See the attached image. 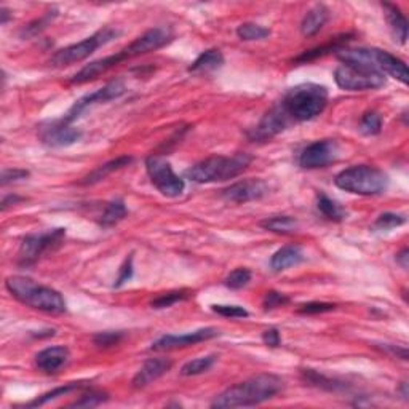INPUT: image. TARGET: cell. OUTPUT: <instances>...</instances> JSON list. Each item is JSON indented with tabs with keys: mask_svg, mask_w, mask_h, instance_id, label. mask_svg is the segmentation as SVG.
I'll list each match as a JSON object with an SVG mask.
<instances>
[{
	"mask_svg": "<svg viewBox=\"0 0 409 409\" xmlns=\"http://www.w3.org/2000/svg\"><path fill=\"white\" fill-rule=\"evenodd\" d=\"M282 377L274 374H259L248 381L236 384L221 393L211 403V408H246L258 406L261 403L272 400L283 390Z\"/></svg>",
	"mask_w": 409,
	"mask_h": 409,
	"instance_id": "6da1fadb",
	"label": "cell"
},
{
	"mask_svg": "<svg viewBox=\"0 0 409 409\" xmlns=\"http://www.w3.org/2000/svg\"><path fill=\"white\" fill-rule=\"evenodd\" d=\"M5 287L14 299H18L19 302L27 305V307L53 315L66 312V300H64L61 293L50 287L38 285L31 278L14 275V277L7 278Z\"/></svg>",
	"mask_w": 409,
	"mask_h": 409,
	"instance_id": "7a4b0ae2",
	"label": "cell"
},
{
	"mask_svg": "<svg viewBox=\"0 0 409 409\" xmlns=\"http://www.w3.org/2000/svg\"><path fill=\"white\" fill-rule=\"evenodd\" d=\"M280 104L293 122L312 120L327 107L328 90L317 83H302L291 88Z\"/></svg>",
	"mask_w": 409,
	"mask_h": 409,
	"instance_id": "3957f363",
	"label": "cell"
},
{
	"mask_svg": "<svg viewBox=\"0 0 409 409\" xmlns=\"http://www.w3.org/2000/svg\"><path fill=\"white\" fill-rule=\"evenodd\" d=\"M251 162V155L235 154L232 157H210V159L201 160L199 164L187 170V177L197 184H208V182H218V181H229L234 177L240 176L243 171L248 168Z\"/></svg>",
	"mask_w": 409,
	"mask_h": 409,
	"instance_id": "277c9868",
	"label": "cell"
},
{
	"mask_svg": "<svg viewBox=\"0 0 409 409\" xmlns=\"http://www.w3.org/2000/svg\"><path fill=\"white\" fill-rule=\"evenodd\" d=\"M338 56L342 63L373 67L379 72L388 74L390 77L397 78L403 85H408L406 63L390 55L388 52L377 50V48H342L341 52H338Z\"/></svg>",
	"mask_w": 409,
	"mask_h": 409,
	"instance_id": "5b68a950",
	"label": "cell"
},
{
	"mask_svg": "<svg viewBox=\"0 0 409 409\" xmlns=\"http://www.w3.org/2000/svg\"><path fill=\"white\" fill-rule=\"evenodd\" d=\"M339 189L355 195H379L387 189L388 177L382 170L369 165H355L334 177Z\"/></svg>",
	"mask_w": 409,
	"mask_h": 409,
	"instance_id": "8992f818",
	"label": "cell"
},
{
	"mask_svg": "<svg viewBox=\"0 0 409 409\" xmlns=\"http://www.w3.org/2000/svg\"><path fill=\"white\" fill-rule=\"evenodd\" d=\"M336 85L347 91H366L377 90L386 85V76L376 69L362 66V64L342 63L334 71Z\"/></svg>",
	"mask_w": 409,
	"mask_h": 409,
	"instance_id": "52a82bcc",
	"label": "cell"
},
{
	"mask_svg": "<svg viewBox=\"0 0 409 409\" xmlns=\"http://www.w3.org/2000/svg\"><path fill=\"white\" fill-rule=\"evenodd\" d=\"M117 36V31L111 27L102 29V31L93 34L91 37L85 38V41L74 43V45H69L63 50L56 52L55 55L52 56V64L56 67H64V66H71V64L80 63L83 59L90 58L93 53H95L98 48L109 43L112 38Z\"/></svg>",
	"mask_w": 409,
	"mask_h": 409,
	"instance_id": "ba28073f",
	"label": "cell"
},
{
	"mask_svg": "<svg viewBox=\"0 0 409 409\" xmlns=\"http://www.w3.org/2000/svg\"><path fill=\"white\" fill-rule=\"evenodd\" d=\"M146 170L151 177V182L157 187V190L162 195L170 197H179L186 189L184 181L177 176L173 168H171L170 162L162 155H151L146 159Z\"/></svg>",
	"mask_w": 409,
	"mask_h": 409,
	"instance_id": "9c48e42d",
	"label": "cell"
},
{
	"mask_svg": "<svg viewBox=\"0 0 409 409\" xmlns=\"http://www.w3.org/2000/svg\"><path fill=\"white\" fill-rule=\"evenodd\" d=\"M64 236H66V229H53L43 234L27 235L18 251L19 265L27 267V265L36 264L43 254L58 248L63 243Z\"/></svg>",
	"mask_w": 409,
	"mask_h": 409,
	"instance_id": "30bf717a",
	"label": "cell"
},
{
	"mask_svg": "<svg viewBox=\"0 0 409 409\" xmlns=\"http://www.w3.org/2000/svg\"><path fill=\"white\" fill-rule=\"evenodd\" d=\"M339 155V144L334 140L315 141L309 144L299 155V165L305 170L324 168L331 165Z\"/></svg>",
	"mask_w": 409,
	"mask_h": 409,
	"instance_id": "8fae6325",
	"label": "cell"
},
{
	"mask_svg": "<svg viewBox=\"0 0 409 409\" xmlns=\"http://www.w3.org/2000/svg\"><path fill=\"white\" fill-rule=\"evenodd\" d=\"M123 93H125V85H123L120 80L107 83L106 87H102V88H100V90L93 91V93H90V95H85L78 101H76V104H74L71 107V111L64 115L63 120L66 123H72L74 120H77V118L80 117L83 112L88 109V107L100 104V102L117 100V98H120L123 95Z\"/></svg>",
	"mask_w": 409,
	"mask_h": 409,
	"instance_id": "7c38bea8",
	"label": "cell"
},
{
	"mask_svg": "<svg viewBox=\"0 0 409 409\" xmlns=\"http://www.w3.org/2000/svg\"><path fill=\"white\" fill-rule=\"evenodd\" d=\"M171 38H173V34H171L170 29L166 27L149 29V31H146L142 36L135 38L130 45L123 48L122 55L125 56V59L146 55V53L164 48L166 43L171 42Z\"/></svg>",
	"mask_w": 409,
	"mask_h": 409,
	"instance_id": "4fadbf2b",
	"label": "cell"
},
{
	"mask_svg": "<svg viewBox=\"0 0 409 409\" xmlns=\"http://www.w3.org/2000/svg\"><path fill=\"white\" fill-rule=\"evenodd\" d=\"M216 336H219V331L216 328H201L197 331L181 334V336H175V334H166V336L160 338L159 341L152 344L151 351L164 352V351H175V349H182L195 346V344L210 341Z\"/></svg>",
	"mask_w": 409,
	"mask_h": 409,
	"instance_id": "5bb4252c",
	"label": "cell"
},
{
	"mask_svg": "<svg viewBox=\"0 0 409 409\" xmlns=\"http://www.w3.org/2000/svg\"><path fill=\"white\" fill-rule=\"evenodd\" d=\"M291 123L293 120L289 118L287 112H285L282 104H277L274 109H270L267 114L261 118L258 126H256L253 133H251V140L253 141L272 140L274 136L278 135V133L287 130Z\"/></svg>",
	"mask_w": 409,
	"mask_h": 409,
	"instance_id": "9a60e30c",
	"label": "cell"
},
{
	"mask_svg": "<svg viewBox=\"0 0 409 409\" xmlns=\"http://www.w3.org/2000/svg\"><path fill=\"white\" fill-rule=\"evenodd\" d=\"M269 194L267 182L263 179H245L229 186L223 190V197L232 203H248L263 199Z\"/></svg>",
	"mask_w": 409,
	"mask_h": 409,
	"instance_id": "2e32d148",
	"label": "cell"
},
{
	"mask_svg": "<svg viewBox=\"0 0 409 409\" xmlns=\"http://www.w3.org/2000/svg\"><path fill=\"white\" fill-rule=\"evenodd\" d=\"M82 137V131L63 120L50 122L41 128V140L50 147L72 146Z\"/></svg>",
	"mask_w": 409,
	"mask_h": 409,
	"instance_id": "e0dca14e",
	"label": "cell"
},
{
	"mask_svg": "<svg viewBox=\"0 0 409 409\" xmlns=\"http://www.w3.org/2000/svg\"><path fill=\"white\" fill-rule=\"evenodd\" d=\"M122 61H125V56L122 55V52H118L117 55L96 59V61H93L90 64H87L85 67H82L80 71H78L76 76L71 78V83L80 85V83L95 80V78L102 76V74H106L107 71H109V69L117 66V64H120Z\"/></svg>",
	"mask_w": 409,
	"mask_h": 409,
	"instance_id": "ac0fdd59",
	"label": "cell"
},
{
	"mask_svg": "<svg viewBox=\"0 0 409 409\" xmlns=\"http://www.w3.org/2000/svg\"><path fill=\"white\" fill-rule=\"evenodd\" d=\"M171 366H173L171 360H166V358L147 360L144 366L136 373L135 379H133V387L144 388L147 386H151V384L157 381V379L165 376V374L171 369Z\"/></svg>",
	"mask_w": 409,
	"mask_h": 409,
	"instance_id": "d6986e66",
	"label": "cell"
},
{
	"mask_svg": "<svg viewBox=\"0 0 409 409\" xmlns=\"http://www.w3.org/2000/svg\"><path fill=\"white\" fill-rule=\"evenodd\" d=\"M69 358H71V352H69L67 347H48L45 351L37 353L36 364L42 373L56 374L63 366H66Z\"/></svg>",
	"mask_w": 409,
	"mask_h": 409,
	"instance_id": "ffe728a7",
	"label": "cell"
},
{
	"mask_svg": "<svg viewBox=\"0 0 409 409\" xmlns=\"http://www.w3.org/2000/svg\"><path fill=\"white\" fill-rule=\"evenodd\" d=\"M329 18V10L324 5H315L313 8H310L307 14H305L302 23H300V32L304 37H313L315 34L322 31L324 24H327Z\"/></svg>",
	"mask_w": 409,
	"mask_h": 409,
	"instance_id": "44dd1931",
	"label": "cell"
},
{
	"mask_svg": "<svg viewBox=\"0 0 409 409\" xmlns=\"http://www.w3.org/2000/svg\"><path fill=\"white\" fill-rule=\"evenodd\" d=\"M304 261V253L299 246L296 245H288L275 251L272 259H270V265L275 272H282V270H287L289 267H294V265L300 264Z\"/></svg>",
	"mask_w": 409,
	"mask_h": 409,
	"instance_id": "7402d4cb",
	"label": "cell"
},
{
	"mask_svg": "<svg viewBox=\"0 0 409 409\" xmlns=\"http://www.w3.org/2000/svg\"><path fill=\"white\" fill-rule=\"evenodd\" d=\"M382 7L386 8V16L388 26H390L393 38H395V42L400 43V45H405L408 41V21L405 14H403L400 8L395 7V5L384 3Z\"/></svg>",
	"mask_w": 409,
	"mask_h": 409,
	"instance_id": "603a6c76",
	"label": "cell"
},
{
	"mask_svg": "<svg viewBox=\"0 0 409 409\" xmlns=\"http://www.w3.org/2000/svg\"><path fill=\"white\" fill-rule=\"evenodd\" d=\"M133 162V157H128V155H122V157H117V159L107 162L104 165H100L96 170H93L90 175L83 177L82 184L85 186H91V184H96V182H101L102 179H106L107 176L114 173V171H118L122 168H125Z\"/></svg>",
	"mask_w": 409,
	"mask_h": 409,
	"instance_id": "cb8c5ba5",
	"label": "cell"
},
{
	"mask_svg": "<svg viewBox=\"0 0 409 409\" xmlns=\"http://www.w3.org/2000/svg\"><path fill=\"white\" fill-rule=\"evenodd\" d=\"M224 64V56L221 50H216V48H211V50H206L201 53V55L192 63L189 67L190 72L194 74H203V72H211L219 69Z\"/></svg>",
	"mask_w": 409,
	"mask_h": 409,
	"instance_id": "d4e9b609",
	"label": "cell"
},
{
	"mask_svg": "<svg viewBox=\"0 0 409 409\" xmlns=\"http://www.w3.org/2000/svg\"><path fill=\"white\" fill-rule=\"evenodd\" d=\"M261 228L275 234H294L299 229V223L291 216H274V218H267L261 223Z\"/></svg>",
	"mask_w": 409,
	"mask_h": 409,
	"instance_id": "484cf974",
	"label": "cell"
},
{
	"mask_svg": "<svg viewBox=\"0 0 409 409\" xmlns=\"http://www.w3.org/2000/svg\"><path fill=\"white\" fill-rule=\"evenodd\" d=\"M126 206L123 203V200H114L111 201L109 205L106 206L104 213L101 214V219H100V224L102 228H112V225H115L120 223V221L126 216Z\"/></svg>",
	"mask_w": 409,
	"mask_h": 409,
	"instance_id": "4316f807",
	"label": "cell"
},
{
	"mask_svg": "<svg viewBox=\"0 0 409 409\" xmlns=\"http://www.w3.org/2000/svg\"><path fill=\"white\" fill-rule=\"evenodd\" d=\"M317 208L320 213H322L324 218L329 219V221H342L344 218L347 216V211L342 208V206H339L336 201L329 199L327 195H318V200H317Z\"/></svg>",
	"mask_w": 409,
	"mask_h": 409,
	"instance_id": "83f0119b",
	"label": "cell"
},
{
	"mask_svg": "<svg viewBox=\"0 0 409 409\" xmlns=\"http://www.w3.org/2000/svg\"><path fill=\"white\" fill-rule=\"evenodd\" d=\"M347 38H349V36H342V37L336 38V41H333L331 43H328V45L318 47V48H313V50L305 52L299 58H296V63L313 61V59L322 58V56L328 55V53H331V52H341L342 50V45L347 42Z\"/></svg>",
	"mask_w": 409,
	"mask_h": 409,
	"instance_id": "f1b7e54d",
	"label": "cell"
},
{
	"mask_svg": "<svg viewBox=\"0 0 409 409\" xmlns=\"http://www.w3.org/2000/svg\"><path fill=\"white\" fill-rule=\"evenodd\" d=\"M216 363V357L214 355H208V357H201V358H195L192 362L186 363L181 369L182 376L189 377V376H199V374H203L206 371H210L213 368V364Z\"/></svg>",
	"mask_w": 409,
	"mask_h": 409,
	"instance_id": "f546056e",
	"label": "cell"
},
{
	"mask_svg": "<svg viewBox=\"0 0 409 409\" xmlns=\"http://www.w3.org/2000/svg\"><path fill=\"white\" fill-rule=\"evenodd\" d=\"M236 36H239L241 41L246 42L263 41V38H267L270 36V29L259 26V24L254 23H245L236 29Z\"/></svg>",
	"mask_w": 409,
	"mask_h": 409,
	"instance_id": "4dcf8cb0",
	"label": "cell"
},
{
	"mask_svg": "<svg viewBox=\"0 0 409 409\" xmlns=\"http://www.w3.org/2000/svg\"><path fill=\"white\" fill-rule=\"evenodd\" d=\"M107 401V393L98 392V390H90L87 393L80 395L78 400L69 405V408H96L102 405V403Z\"/></svg>",
	"mask_w": 409,
	"mask_h": 409,
	"instance_id": "1f68e13d",
	"label": "cell"
},
{
	"mask_svg": "<svg viewBox=\"0 0 409 409\" xmlns=\"http://www.w3.org/2000/svg\"><path fill=\"white\" fill-rule=\"evenodd\" d=\"M382 130V117L377 112H368L360 122V131L366 136L379 135Z\"/></svg>",
	"mask_w": 409,
	"mask_h": 409,
	"instance_id": "d6a6232c",
	"label": "cell"
},
{
	"mask_svg": "<svg viewBox=\"0 0 409 409\" xmlns=\"http://www.w3.org/2000/svg\"><path fill=\"white\" fill-rule=\"evenodd\" d=\"M77 388H80V384H77V382H71V384H67V386L59 387V388H55V390H52V392L45 393V395H42L41 398H37L36 401L29 403L27 408H36V406L47 405L48 401L56 400V398H59V397L67 395V393H71V392H74V390H77Z\"/></svg>",
	"mask_w": 409,
	"mask_h": 409,
	"instance_id": "836d02e7",
	"label": "cell"
},
{
	"mask_svg": "<svg viewBox=\"0 0 409 409\" xmlns=\"http://www.w3.org/2000/svg\"><path fill=\"white\" fill-rule=\"evenodd\" d=\"M251 282V272L245 267H239L230 272L224 280V285L230 289H241Z\"/></svg>",
	"mask_w": 409,
	"mask_h": 409,
	"instance_id": "e575fe53",
	"label": "cell"
},
{
	"mask_svg": "<svg viewBox=\"0 0 409 409\" xmlns=\"http://www.w3.org/2000/svg\"><path fill=\"white\" fill-rule=\"evenodd\" d=\"M189 291H171V293H165L159 296V298H155L152 300L151 305L152 309H166V307H171V305L179 302V300H184L189 298Z\"/></svg>",
	"mask_w": 409,
	"mask_h": 409,
	"instance_id": "d590c367",
	"label": "cell"
},
{
	"mask_svg": "<svg viewBox=\"0 0 409 409\" xmlns=\"http://www.w3.org/2000/svg\"><path fill=\"white\" fill-rule=\"evenodd\" d=\"M405 223H406L405 216H400L395 213H384L376 219L374 228L379 230H392L395 228H400V225H403Z\"/></svg>",
	"mask_w": 409,
	"mask_h": 409,
	"instance_id": "8d00e7d4",
	"label": "cell"
},
{
	"mask_svg": "<svg viewBox=\"0 0 409 409\" xmlns=\"http://www.w3.org/2000/svg\"><path fill=\"white\" fill-rule=\"evenodd\" d=\"M56 14H58L56 10H53V12H47L45 16H42L41 19H37V21H34V23L29 24V26H26V29H24L23 34H24V36H37L38 32L43 31V29H45L48 24H50L53 19L56 18Z\"/></svg>",
	"mask_w": 409,
	"mask_h": 409,
	"instance_id": "74e56055",
	"label": "cell"
},
{
	"mask_svg": "<svg viewBox=\"0 0 409 409\" xmlns=\"http://www.w3.org/2000/svg\"><path fill=\"white\" fill-rule=\"evenodd\" d=\"M122 339H123V333L122 331H106V333L96 334L93 341H95V344L98 347L107 349V347L117 346V344L120 342Z\"/></svg>",
	"mask_w": 409,
	"mask_h": 409,
	"instance_id": "f35d334b",
	"label": "cell"
},
{
	"mask_svg": "<svg viewBox=\"0 0 409 409\" xmlns=\"http://www.w3.org/2000/svg\"><path fill=\"white\" fill-rule=\"evenodd\" d=\"M211 309H213V312L228 318H246L250 315L240 305H211Z\"/></svg>",
	"mask_w": 409,
	"mask_h": 409,
	"instance_id": "ab89813d",
	"label": "cell"
},
{
	"mask_svg": "<svg viewBox=\"0 0 409 409\" xmlns=\"http://www.w3.org/2000/svg\"><path fill=\"white\" fill-rule=\"evenodd\" d=\"M287 304H289V298L287 294L278 293V291H270L265 294L264 302H263L265 310H274V309L283 307V305H287Z\"/></svg>",
	"mask_w": 409,
	"mask_h": 409,
	"instance_id": "60d3db41",
	"label": "cell"
},
{
	"mask_svg": "<svg viewBox=\"0 0 409 409\" xmlns=\"http://www.w3.org/2000/svg\"><path fill=\"white\" fill-rule=\"evenodd\" d=\"M336 309L334 304H328V302H309L304 304L299 307V313H305V315H317V313H324V312H331V310Z\"/></svg>",
	"mask_w": 409,
	"mask_h": 409,
	"instance_id": "b9f144b4",
	"label": "cell"
},
{
	"mask_svg": "<svg viewBox=\"0 0 409 409\" xmlns=\"http://www.w3.org/2000/svg\"><path fill=\"white\" fill-rule=\"evenodd\" d=\"M27 176H29V171H26V170H8V168H5L2 171V177H0V184L8 186V184H12V182L26 179Z\"/></svg>",
	"mask_w": 409,
	"mask_h": 409,
	"instance_id": "7bdbcfd3",
	"label": "cell"
},
{
	"mask_svg": "<svg viewBox=\"0 0 409 409\" xmlns=\"http://www.w3.org/2000/svg\"><path fill=\"white\" fill-rule=\"evenodd\" d=\"M263 341L265 346L277 349L282 346V336H280V331L277 328H269L263 333Z\"/></svg>",
	"mask_w": 409,
	"mask_h": 409,
	"instance_id": "ee69618b",
	"label": "cell"
},
{
	"mask_svg": "<svg viewBox=\"0 0 409 409\" xmlns=\"http://www.w3.org/2000/svg\"><path fill=\"white\" fill-rule=\"evenodd\" d=\"M131 277H133V258L130 256V258H128L125 261V264L122 265L120 274H118V278H117V282H115L114 287L115 288H120L122 285H125Z\"/></svg>",
	"mask_w": 409,
	"mask_h": 409,
	"instance_id": "f6af8a7d",
	"label": "cell"
},
{
	"mask_svg": "<svg viewBox=\"0 0 409 409\" xmlns=\"http://www.w3.org/2000/svg\"><path fill=\"white\" fill-rule=\"evenodd\" d=\"M408 254H409V251H408L406 248L403 250L401 253H398V254H397V263L400 264L401 267L405 269V270L408 269V259H409V256H408Z\"/></svg>",
	"mask_w": 409,
	"mask_h": 409,
	"instance_id": "bcb514c9",
	"label": "cell"
},
{
	"mask_svg": "<svg viewBox=\"0 0 409 409\" xmlns=\"http://www.w3.org/2000/svg\"><path fill=\"white\" fill-rule=\"evenodd\" d=\"M21 200H23L21 197H18V195H10V197H5L3 201H2V210L5 211V210H7L8 206H10V203L16 205L18 201H21Z\"/></svg>",
	"mask_w": 409,
	"mask_h": 409,
	"instance_id": "7dc6e473",
	"label": "cell"
},
{
	"mask_svg": "<svg viewBox=\"0 0 409 409\" xmlns=\"http://www.w3.org/2000/svg\"><path fill=\"white\" fill-rule=\"evenodd\" d=\"M0 14H2V19H0V23L2 24H7V21L10 19V12L5 7L0 8Z\"/></svg>",
	"mask_w": 409,
	"mask_h": 409,
	"instance_id": "c3c4849f",
	"label": "cell"
},
{
	"mask_svg": "<svg viewBox=\"0 0 409 409\" xmlns=\"http://www.w3.org/2000/svg\"><path fill=\"white\" fill-rule=\"evenodd\" d=\"M400 392H401V397L405 398V400H408V384L406 382H401Z\"/></svg>",
	"mask_w": 409,
	"mask_h": 409,
	"instance_id": "681fc988",
	"label": "cell"
}]
</instances>
